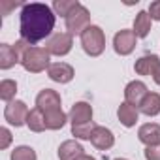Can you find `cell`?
<instances>
[{
  "instance_id": "2",
  "label": "cell",
  "mask_w": 160,
  "mask_h": 160,
  "mask_svg": "<svg viewBox=\"0 0 160 160\" xmlns=\"http://www.w3.org/2000/svg\"><path fill=\"white\" fill-rule=\"evenodd\" d=\"M81 45H83V51L91 57H98L104 53L106 49V36H104V30L96 25H91L83 34H81Z\"/></svg>"
},
{
  "instance_id": "30",
  "label": "cell",
  "mask_w": 160,
  "mask_h": 160,
  "mask_svg": "<svg viewBox=\"0 0 160 160\" xmlns=\"http://www.w3.org/2000/svg\"><path fill=\"white\" fill-rule=\"evenodd\" d=\"M152 79H154V83H156V85H160V68H158V70L154 72V75H152Z\"/></svg>"
},
{
  "instance_id": "1",
  "label": "cell",
  "mask_w": 160,
  "mask_h": 160,
  "mask_svg": "<svg viewBox=\"0 0 160 160\" xmlns=\"http://www.w3.org/2000/svg\"><path fill=\"white\" fill-rule=\"evenodd\" d=\"M21 40L30 45L47 38L55 28V12L42 2L25 4L21 10Z\"/></svg>"
},
{
  "instance_id": "24",
  "label": "cell",
  "mask_w": 160,
  "mask_h": 160,
  "mask_svg": "<svg viewBox=\"0 0 160 160\" xmlns=\"http://www.w3.org/2000/svg\"><path fill=\"white\" fill-rule=\"evenodd\" d=\"M96 130V124L91 121V122H85V124H75L72 126V134L79 139H91L92 132Z\"/></svg>"
},
{
  "instance_id": "20",
  "label": "cell",
  "mask_w": 160,
  "mask_h": 160,
  "mask_svg": "<svg viewBox=\"0 0 160 160\" xmlns=\"http://www.w3.org/2000/svg\"><path fill=\"white\" fill-rule=\"evenodd\" d=\"M27 126H28L32 132H43V130H47V126H45V115H43V111H42V109H38V108L30 109V113H28V119H27Z\"/></svg>"
},
{
  "instance_id": "14",
  "label": "cell",
  "mask_w": 160,
  "mask_h": 160,
  "mask_svg": "<svg viewBox=\"0 0 160 160\" xmlns=\"http://www.w3.org/2000/svg\"><path fill=\"white\" fill-rule=\"evenodd\" d=\"M158 68H160V58L156 55H143L134 64V70L139 75H154V72Z\"/></svg>"
},
{
  "instance_id": "6",
  "label": "cell",
  "mask_w": 160,
  "mask_h": 160,
  "mask_svg": "<svg viewBox=\"0 0 160 160\" xmlns=\"http://www.w3.org/2000/svg\"><path fill=\"white\" fill-rule=\"evenodd\" d=\"M28 113H30V111H28V108H27L25 102L13 100V102H10V104L6 106V109H4V119H6L10 124H13V126H23V124H27Z\"/></svg>"
},
{
  "instance_id": "7",
  "label": "cell",
  "mask_w": 160,
  "mask_h": 160,
  "mask_svg": "<svg viewBox=\"0 0 160 160\" xmlns=\"http://www.w3.org/2000/svg\"><path fill=\"white\" fill-rule=\"evenodd\" d=\"M36 108L42 109L43 113H51V111H60V96L57 91L53 89H43L38 96H36Z\"/></svg>"
},
{
  "instance_id": "8",
  "label": "cell",
  "mask_w": 160,
  "mask_h": 160,
  "mask_svg": "<svg viewBox=\"0 0 160 160\" xmlns=\"http://www.w3.org/2000/svg\"><path fill=\"white\" fill-rule=\"evenodd\" d=\"M136 40H138V36L134 34V30H119L117 34H115V38H113V47H115V51L119 53V55H130L134 49H136Z\"/></svg>"
},
{
  "instance_id": "21",
  "label": "cell",
  "mask_w": 160,
  "mask_h": 160,
  "mask_svg": "<svg viewBox=\"0 0 160 160\" xmlns=\"http://www.w3.org/2000/svg\"><path fill=\"white\" fill-rule=\"evenodd\" d=\"M45 115V126L47 130H58L66 124V113L60 111H51V113H43Z\"/></svg>"
},
{
  "instance_id": "4",
  "label": "cell",
  "mask_w": 160,
  "mask_h": 160,
  "mask_svg": "<svg viewBox=\"0 0 160 160\" xmlns=\"http://www.w3.org/2000/svg\"><path fill=\"white\" fill-rule=\"evenodd\" d=\"M91 27V13L89 10L83 6V4H79L68 17H66V28H68V34H79L81 36L87 28Z\"/></svg>"
},
{
  "instance_id": "19",
  "label": "cell",
  "mask_w": 160,
  "mask_h": 160,
  "mask_svg": "<svg viewBox=\"0 0 160 160\" xmlns=\"http://www.w3.org/2000/svg\"><path fill=\"white\" fill-rule=\"evenodd\" d=\"M151 32V15L149 12H139L134 19V34L138 38H145Z\"/></svg>"
},
{
  "instance_id": "32",
  "label": "cell",
  "mask_w": 160,
  "mask_h": 160,
  "mask_svg": "<svg viewBox=\"0 0 160 160\" xmlns=\"http://www.w3.org/2000/svg\"><path fill=\"white\" fill-rule=\"evenodd\" d=\"M115 160H126V158H115Z\"/></svg>"
},
{
  "instance_id": "22",
  "label": "cell",
  "mask_w": 160,
  "mask_h": 160,
  "mask_svg": "<svg viewBox=\"0 0 160 160\" xmlns=\"http://www.w3.org/2000/svg\"><path fill=\"white\" fill-rule=\"evenodd\" d=\"M15 92H17V83L13 79H4L2 83H0V98L4 102H13L15 98Z\"/></svg>"
},
{
  "instance_id": "26",
  "label": "cell",
  "mask_w": 160,
  "mask_h": 160,
  "mask_svg": "<svg viewBox=\"0 0 160 160\" xmlns=\"http://www.w3.org/2000/svg\"><path fill=\"white\" fill-rule=\"evenodd\" d=\"M21 2H13V0H12V2H8V0H0V15H8L13 8H17Z\"/></svg>"
},
{
  "instance_id": "17",
  "label": "cell",
  "mask_w": 160,
  "mask_h": 160,
  "mask_svg": "<svg viewBox=\"0 0 160 160\" xmlns=\"http://www.w3.org/2000/svg\"><path fill=\"white\" fill-rule=\"evenodd\" d=\"M117 117H119L121 124H124L126 128H130V126H134V124L138 122L139 109H138L136 106L128 104V102H122V104L119 106V109H117Z\"/></svg>"
},
{
  "instance_id": "23",
  "label": "cell",
  "mask_w": 160,
  "mask_h": 160,
  "mask_svg": "<svg viewBox=\"0 0 160 160\" xmlns=\"http://www.w3.org/2000/svg\"><path fill=\"white\" fill-rule=\"evenodd\" d=\"M77 6H79L77 0H55V2H53V10H55L58 15H62L64 19H66Z\"/></svg>"
},
{
  "instance_id": "10",
  "label": "cell",
  "mask_w": 160,
  "mask_h": 160,
  "mask_svg": "<svg viewBox=\"0 0 160 160\" xmlns=\"http://www.w3.org/2000/svg\"><path fill=\"white\" fill-rule=\"evenodd\" d=\"M70 121H72V126L91 122L92 121V108H91V104H87V102L73 104L72 109H70Z\"/></svg>"
},
{
  "instance_id": "29",
  "label": "cell",
  "mask_w": 160,
  "mask_h": 160,
  "mask_svg": "<svg viewBox=\"0 0 160 160\" xmlns=\"http://www.w3.org/2000/svg\"><path fill=\"white\" fill-rule=\"evenodd\" d=\"M149 15H151V19L160 21V0H156V2H152L149 6Z\"/></svg>"
},
{
  "instance_id": "31",
  "label": "cell",
  "mask_w": 160,
  "mask_h": 160,
  "mask_svg": "<svg viewBox=\"0 0 160 160\" xmlns=\"http://www.w3.org/2000/svg\"><path fill=\"white\" fill-rule=\"evenodd\" d=\"M79 160H96V158H92V156H89V154H83Z\"/></svg>"
},
{
  "instance_id": "9",
  "label": "cell",
  "mask_w": 160,
  "mask_h": 160,
  "mask_svg": "<svg viewBox=\"0 0 160 160\" xmlns=\"http://www.w3.org/2000/svg\"><path fill=\"white\" fill-rule=\"evenodd\" d=\"M147 94H149V91H147L145 83H141V81H130V83L126 85V89H124V98H126V102L132 104V106H136V108L141 106V102H143V98H145Z\"/></svg>"
},
{
  "instance_id": "15",
  "label": "cell",
  "mask_w": 160,
  "mask_h": 160,
  "mask_svg": "<svg viewBox=\"0 0 160 160\" xmlns=\"http://www.w3.org/2000/svg\"><path fill=\"white\" fill-rule=\"evenodd\" d=\"M17 62H21V55L15 49V45H10V43H2V45H0V68H2V70H10Z\"/></svg>"
},
{
  "instance_id": "5",
  "label": "cell",
  "mask_w": 160,
  "mask_h": 160,
  "mask_svg": "<svg viewBox=\"0 0 160 160\" xmlns=\"http://www.w3.org/2000/svg\"><path fill=\"white\" fill-rule=\"evenodd\" d=\"M72 45H73V40H72V34L68 32H55L47 42H45V51L49 55H57V57H64L72 51Z\"/></svg>"
},
{
  "instance_id": "28",
  "label": "cell",
  "mask_w": 160,
  "mask_h": 160,
  "mask_svg": "<svg viewBox=\"0 0 160 160\" xmlns=\"http://www.w3.org/2000/svg\"><path fill=\"white\" fill-rule=\"evenodd\" d=\"M145 158L147 160H160V145H152L145 149Z\"/></svg>"
},
{
  "instance_id": "18",
  "label": "cell",
  "mask_w": 160,
  "mask_h": 160,
  "mask_svg": "<svg viewBox=\"0 0 160 160\" xmlns=\"http://www.w3.org/2000/svg\"><path fill=\"white\" fill-rule=\"evenodd\" d=\"M139 111H141L143 115H147V117L158 115V113H160V94H158V92H149V94L143 98V102H141V106H139Z\"/></svg>"
},
{
  "instance_id": "11",
  "label": "cell",
  "mask_w": 160,
  "mask_h": 160,
  "mask_svg": "<svg viewBox=\"0 0 160 160\" xmlns=\"http://www.w3.org/2000/svg\"><path fill=\"white\" fill-rule=\"evenodd\" d=\"M47 75L57 83H70L73 79V68L66 62H55L47 68Z\"/></svg>"
},
{
  "instance_id": "27",
  "label": "cell",
  "mask_w": 160,
  "mask_h": 160,
  "mask_svg": "<svg viewBox=\"0 0 160 160\" xmlns=\"http://www.w3.org/2000/svg\"><path fill=\"white\" fill-rule=\"evenodd\" d=\"M12 143V134L8 128H0V149H8V145Z\"/></svg>"
},
{
  "instance_id": "25",
  "label": "cell",
  "mask_w": 160,
  "mask_h": 160,
  "mask_svg": "<svg viewBox=\"0 0 160 160\" xmlns=\"http://www.w3.org/2000/svg\"><path fill=\"white\" fill-rule=\"evenodd\" d=\"M12 160H36V151L27 145L15 147L12 151Z\"/></svg>"
},
{
  "instance_id": "13",
  "label": "cell",
  "mask_w": 160,
  "mask_h": 160,
  "mask_svg": "<svg viewBox=\"0 0 160 160\" xmlns=\"http://www.w3.org/2000/svg\"><path fill=\"white\" fill-rule=\"evenodd\" d=\"M138 138H139V141L145 143L147 147L160 145V124H156V122H147V124L139 126Z\"/></svg>"
},
{
  "instance_id": "16",
  "label": "cell",
  "mask_w": 160,
  "mask_h": 160,
  "mask_svg": "<svg viewBox=\"0 0 160 160\" xmlns=\"http://www.w3.org/2000/svg\"><path fill=\"white\" fill-rule=\"evenodd\" d=\"M83 154H85L83 147L75 139H68V141L60 143V147H58V158L60 160H79Z\"/></svg>"
},
{
  "instance_id": "3",
  "label": "cell",
  "mask_w": 160,
  "mask_h": 160,
  "mask_svg": "<svg viewBox=\"0 0 160 160\" xmlns=\"http://www.w3.org/2000/svg\"><path fill=\"white\" fill-rule=\"evenodd\" d=\"M21 64L27 72L30 73H40L45 68H49V53L45 51V47H28L21 58Z\"/></svg>"
},
{
  "instance_id": "12",
  "label": "cell",
  "mask_w": 160,
  "mask_h": 160,
  "mask_svg": "<svg viewBox=\"0 0 160 160\" xmlns=\"http://www.w3.org/2000/svg\"><path fill=\"white\" fill-rule=\"evenodd\" d=\"M91 141H92V145H94L96 149L108 151V149L113 147L115 136H113V132H111L109 128H106V126H96V130H94L92 136H91Z\"/></svg>"
}]
</instances>
